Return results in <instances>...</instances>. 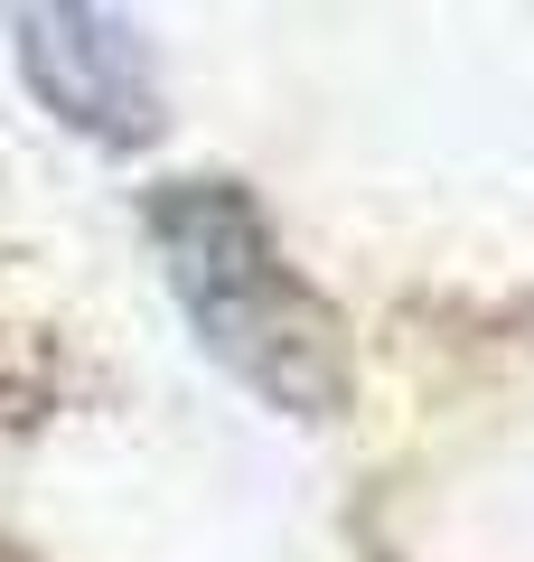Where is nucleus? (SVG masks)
I'll use <instances>...</instances> for the list:
<instances>
[{
    "label": "nucleus",
    "mask_w": 534,
    "mask_h": 562,
    "mask_svg": "<svg viewBox=\"0 0 534 562\" xmlns=\"http://www.w3.org/2000/svg\"><path fill=\"white\" fill-rule=\"evenodd\" d=\"M141 225H151V254H159V281H169L178 319L198 328V347L244 394L291 413V422L347 413V394H356L347 319L291 262V244L272 235L254 188L169 179V188H151V216Z\"/></svg>",
    "instance_id": "obj_1"
},
{
    "label": "nucleus",
    "mask_w": 534,
    "mask_h": 562,
    "mask_svg": "<svg viewBox=\"0 0 534 562\" xmlns=\"http://www.w3.org/2000/svg\"><path fill=\"white\" fill-rule=\"evenodd\" d=\"M20 76L76 140L141 150L159 132V66L122 10H20Z\"/></svg>",
    "instance_id": "obj_2"
}]
</instances>
